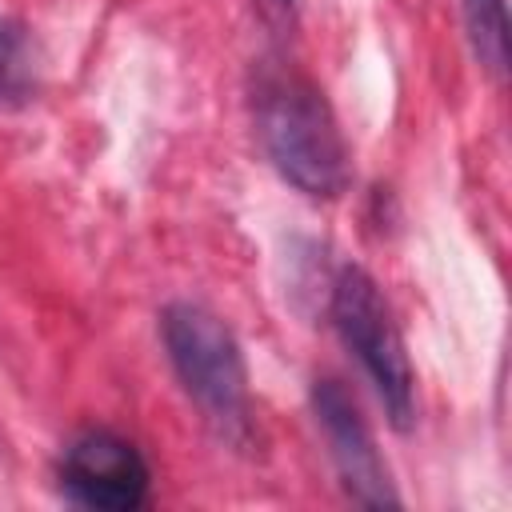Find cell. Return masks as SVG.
I'll return each mask as SVG.
<instances>
[{"label": "cell", "mask_w": 512, "mask_h": 512, "mask_svg": "<svg viewBox=\"0 0 512 512\" xmlns=\"http://www.w3.org/2000/svg\"><path fill=\"white\" fill-rule=\"evenodd\" d=\"M160 336L184 392L196 400L208 424L228 440H248L252 432L248 368L232 328L204 304L176 300L160 316Z\"/></svg>", "instance_id": "7a4b0ae2"}, {"label": "cell", "mask_w": 512, "mask_h": 512, "mask_svg": "<svg viewBox=\"0 0 512 512\" xmlns=\"http://www.w3.org/2000/svg\"><path fill=\"white\" fill-rule=\"evenodd\" d=\"M256 132L276 172L304 196L332 200L348 188V148L316 84L272 72L256 88Z\"/></svg>", "instance_id": "6da1fadb"}, {"label": "cell", "mask_w": 512, "mask_h": 512, "mask_svg": "<svg viewBox=\"0 0 512 512\" xmlns=\"http://www.w3.org/2000/svg\"><path fill=\"white\" fill-rule=\"evenodd\" d=\"M32 92V60L24 32L0 16V104H20Z\"/></svg>", "instance_id": "52a82bcc"}, {"label": "cell", "mask_w": 512, "mask_h": 512, "mask_svg": "<svg viewBox=\"0 0 512 512\" xmlns=\"http://www.w3.org/2000/svg\"><path fill=\"white\" fill-rule=\"evenodd\" d=\"M60 488L96 512H132L148 500V464L116 432H80L60 460Z\"/></svg>", "instance_id": "277c9868"}, {"label": "cell", "mask_w": 512, "mask_h": 512, "mask_svg": "<svg viewBox=\"0 0 512 512\" xmlns=\"http://www.w3.org/2000/svg\"><path fill=\"white\" fill-rule=\"evenodd\" d=\"M312 408H316V420L324 428V440H328V452H332V464L348 488V496L364 508H392L400 504L396 488H392V476H388V464L356 408V400L344 392V384L336 380H316L312 388Z\"/></svg>", "instance_id": "5b68a950"}, {"label": "cell", "mask_w": 512, "mask_h": 512, "mask_svg": "<svg viewBox=\"0 0 512 512\" xmlns=\"http://www.w3.org/2000/svg\"><path fill=\"white\" fill-rule=\"evenodd\" d=\"M332 320L340 328V340L352 348V356L368 372L392 428L408 432L416 420V376L404 352V336L392 320V308L364 268H344L336 276Z\"/></svg>", "instance_id": "3957f363"}, {"label": "cell", "mask_w": 512, "mask_h": 512, "mask_svg": "<svg viewBox=\"0 0 512 512\" xmlns=\"http://www.w3.org/2000/svg\"><path fill=\"white\" fill-rule=\"evenodd\" d=\"M460 8H464V28H468L476 60L492 76H500L504 64H508V12H504V0H460Z\"/></svg>", "instance_id": "8992f818"}, {"label": "cell", "mask_w": 512, "mask_h": 512, "mask_svg": "<svg viewBox=\"0 0 512 512\" xmlns=\"http://www.w3.org/2000/svg\"><path fill=\"white\" fill-rule=\"evenodd\" d=\"M264 4L276 8V12H288V8H292V0H264Z\"/></svg>", "instance_id": "ba28073f"}]
</instances>
